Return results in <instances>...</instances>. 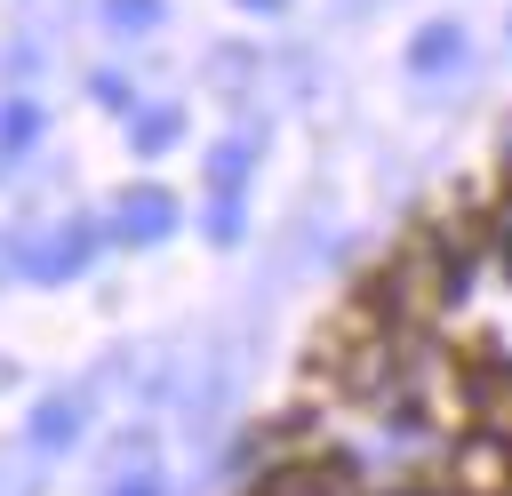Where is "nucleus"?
<instances>
[{
	"label": "nucleus",
	"instance_id": "f257e3e1",
	"mask_svg": "<svg viewBox=\"0 0 512 496\" xmlns=\"http://www.w3.org/2000/svg\"><path fill=\"white\" fill-rule=\"evenodd\" d=\"M104 248V224H88V216H64V224H48L40 240H16V264H24V280H80L88 272V256Z\"/></svg>",
	"mask_w": 512,
	"mask_h": 496
},
{
	"label": "nucleus",
	"instance_id": "f03ea898",
	"mask_svg": "<svg viewBox=\"0 0 512 496\" xmlns=\"http://www.w3.org/2000/svg\"><path fill=\"white\" fill-rule=\"evenodd\" d=\"M176 216H184V200H176L168 184H128V192L112 200V240L152 248V240H168V232H176Z\"/></svg>",
	"mask_w": 512,
	"mask_h": 496
},
{
	"label": "nucleus",
	"instance_id": "7ed1b4c3",
	"mask_svg": "<svg viewBox=\"0 0 512 496\" xmlns=\"http://www.w3.org/2000/svg\"><path fill=\"white\" fill-rule=\"evenodd\" d=\"M448 480H456L464 496H512V440L472 432V440L448 456Z\"/></svg>",
	"mask_w": 512,
	"mask_h": 496
},
{
	"label": "nucleus",
	"instance_id": "20e7f679",
	"mask_svg": "<svg viewBox=\"0 0 512 496\" xmlns=\"http://www.w3.org/2000/svg\"><path fill=\"white\" fill-rule=\"evenodd\" d=\"M256 496H360V464H344V456H328V464H288V472H272Z\"/></svg>",
	"mask_w": 512,
	"mask_h": 496
},
{
	"label": "nucleus",
	"instance_id": "39448f33",
	"mask_svg": "<svg viewBox=\"0 0 512 496\" xmlns=\"http://www.w3.org/2000/svg\"><path fill=\"white\" fill-rule=\"evenodd\" d=\"M456 64H464V24H456V16H432V24L408 40V72L432 80V72H456Z\"/></svg>",
	"mask_w": 512,
	"mask_h": 496
},
{
	"label": "nucleus",
	"instance_id": "423d86ee",
	"mask_svg": "<svg viewBox=\"0 0 512 496\" xmlns=\"http://www.w3.org/2000/svg\"><path fill=\"white\" fill-rule=\"evenodd\" d=\"M176 136H184V104H144L128 120V152H144V160H160Z\"/></svg>",
	"mask_w": 512,
	"mask_h": 496
},
{
	"label": "nucleus",
	"instance_id": "0eeeda50",
	"mask_svg": "<svg viewBox=\"0 0 512 496\" xmlns=\"http://www.w3.org/2000/svg\"><path fill=\"white\" fill-rule=\"evenodd\" d=\"M80 424H88V416H80V400H72V392H48V400L32 408V448H72V440H80Z\"/></svg>",
	"mask_w": 512,
	"mask_h": 496
},
{
	"label": "nucleus",
	"instance_id": "6e6552de",
	"mask_svg": "<svg viewBox=\"0 0 512 496\" xmlns=\"http://www.w3.org/2000/svg\"><path fill=\"white\" fill-rule=\"evenodd\" d=\"M40 128H48V112L32 96H0V160H24L40 144Z\"/></svg>",
	"mask_w": 512,
	"mask_h": 496
},
{
	"label": "nucleus",
	"instance_id": "1a4fd4ad",
	"mask_svg": "<svg viewBox=\"0 0 512 496\" xmlns=\"http://www.w3.org/2000/svg\"><path fill=\"white\" fill-rule=\"evenodd\" d=\"M96 16H104L112 40H144V32H160L168 0H96Z\"/></svg>",
	"mask_w": 512,
	"mask_h": 496
},
{
	"label": "nucleus",
	"instance_id": "9d476101",
	"mask_svg": "<svg viewBox=\"0 0 512 496\" xmlns=\"http://www.w3.org/2000/svg\"><path fill=\"white\" fill-rule=\"evenodd\" d=\"M472 408H480V432L512 440V376H504V368H488V376L472 384Z\"/></svg>",
	"mask_w": 512,
	"mask_h": 496
},
{
	"label": "nucleus",
	"instance_id": "9b49d317",
	"mask_svg": "<svg viewBox=\"0 0 512 496\" xmlns=\"http://www.w3.org/2000/svg\"><path fill=\"white\" fill-rule=\"evenodd\" d=\"M248 168H256V152H248L240 136L208 144V192H240V184H248Z\"/></svg>",
	"mask_w": 512,
	"mask_h": 496
},
{
	"label": "nucleus",
	"instance_id": "f8f14e48",
	"mask_svg": "<svg viewBox=\"0 0 512 496\" xmlns=\"http://www.w3.org/2000/svg\"><path fill=\"white\" fill-rule=\"evenodd\" d=\"M200 224H208V240H216V248H232V240H240V232H248V208H240V192H216V200H208V216H200Z\"/></svg>",
	"mask_w": 512,
	"mask_h": 496
},
{
	"label": "nucleus",
	"instance_id": "ddd939ff",
	"mask_svg": "<svg viewBox=\"0 0 512 496\" xmlns=\"http://www.w3.org/2000/svg\"><path fill=\"white\" fill-rule=\"evenodd\" d=\"M88 96H96L104 112H128V120H136V88H128L120 72H88Z\"/></svg>",
	"mask_w": 512,
	"mask_h": 496
},
{
	"label": "nucleus",
	"instance_id": "4468645a",
	"mask_svg": "<svg viewBox=\"0 0 512 496\" xmlns=\"http://www.w3.org/2000/svg\"><path fill=\"white\" fill-rule=\"evenodd\" d=\"M112 496H160V480H144V472H136V480H120Z\"/></svg>",
	"mask_w": 512,
	"mask_h": 496
},
{
	"label": "nucleus",
	"instance_id": "2eb2a0df",
	"mask_svg": "<svg viewBox=\"0 0 512 496\" xmlns=\"http://www.w3.org/2000/svg\"><path fill=\"white\" fill-rule=\"evenodd\" d=\"M240 8H256V16H272V8H288V0H240Z\"/></svg>",
	"mask_w": 512,
	"mask_h": 496
},
{
	"label": "nucleus",
	"instance_id": "dca6fc26",
	"mask_svg": "<svg viewBox=\"0 0 512 496\" xmlns=\"http://www.w3.org/2000/svg\"><path fill=\"white\" fill-rule=\"evenodd\" d=\"M504 168H512V144H504Z\"/></svg>",
	"mask_w": 512,
	"mask_h": 496
}]
</instances>
